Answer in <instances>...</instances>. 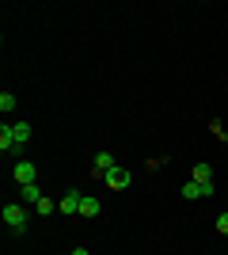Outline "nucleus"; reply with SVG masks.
Masks as SVG:
<instances>
[{
  "label": "nucleus",
  "mask_w": 228,
  "mask_h": 255,
  "mask_svg": "<svg viewBox=\"0 0 228 255\" xmlns=\"http://www.w3.org/2000/svg\"><path fill=\"white\" fill-rule=\"evenodd\" d=\"M69 255H91V252H87V248H73Z\"/></svg>",
  "instance_id": "16"
},
{
  "label": "nucleus",
  "mask_w": 228,
  "mask_h": 255,
  "mask_svg": "<svg viewBox=\"0 0 228 255\" xmlns=\"http://www.w3.org/2000/svg\"><path fill=\"white\" fill-rule=\"evenodd\" d=\"M209 133H213V137H217V141H225V137H228V133H225V126H221L217 118H213V122H209Z\"/></svg>",
  "instance_id": "14"
},
{
  "label": "nucleus",
  "mask_w": 228,
  "mask_h": 255,
  "mask_svg": "<svg viewBox=\"0 0 228 255\" xmlns=\"http://www.w3.org/2000/svg\"><path fill=\"white\" fill-rule=\"evenodd\" d=\"M11 133H15V145H27V141H31V126H27V122H15Z\"/></svg>",
  "instance_id": "11"
},
{
  "label": "nucleus",
  "mask_w": 228,
  "mask_h": 255,
  "mask_svg": "<svg viewBox=\"0 0 228 255\" xmlns=\"http://www.w3.org/2000/svg\"><path fill=\"white\" fill-rule=\"evenodd\" d=\"M80 202H84V194H80V191H69L65 198L57 202V210L65 213V217H73V213H80Z\"/></svg>",
  "instance_id": "4"
},
{
  "label": "nucleus",
  "mask_w": 228,
  "mask_h": 255,
  "mask_svg": "<svg viewBox=\"0 0 228 255\" xmlns=\"http://www.w3.org/2000/svg\"><path fill=\"white\" fill-rule=\"evenodd\" d=\"M11 175H15V183H19V187H31V183L38 179V164H31V160H19Z\"/></svg>",
  "instance_id": "3"
},
{
  "label": "nucleus",
  "mask_w": 228,
  "mask_h": 255,
  "mask_svg": "<svg viewBox=\"0 0 228 255\" xmlns=\"http://www.w3.org/2000/svg\"><path fill=\"white\" fill-rule=\"evenodd\" d=\"M103 183H107L110 191H126L130 187V168H122V164H114V168L103 175Z\"/></svg>",
  "instance_id": "2"
},
{
  "label": "nucleus",
  "mask_w": 228,
  "mask_h": 255,
  "mask_svg": "<svg viewBox=\"0 0 228 255\" xmlns=\"http://www.w3.org/2000/svg\"><path fill=\"white\" fill-rule=\"evenodd\" d=\"M110 168H114V156H110V152H99V156H95V168H91V175L99 179V175H107Z\"/></svg>",
  "instance_id": "6"
},
{
  "label": "nucleus",
  "mask_w": 228,
  "mask_h": 255,
  "mask_svg": "<svg viewBox=\"0 0 228 255\" xmlns=\"http://www.w3.org/2000/svg\"><path fill=\"white\" fill-rule=\"evenodd\" d=\"M95 213H99V198L84 194V202H80V217H95Z\"/></svg>",
  "instance_id": "10"
},
{
  "label": "nucleus",
  "mask_w": 228,
  "mask_h": 255,
  "mask_svg": "<svg viewBox=\"0 0 228 255\" xmlns=\"http://www.w3.org/2000/svg\"><path fill=\"white\" fill-rule=\"evenodd\" d=\"M42 198H46V194L38 191V183H31V187H19V202H23V206H31V210L42 202Z\"/></svg>",
  "instance_id": "5"
},
{
  "label": "nucleus",
  "mask_w": 228,
  "mask_h": 255,
  "mask_svg": "<svg viewBox=\"0 0 228 255\" xmlns=\"http://www.w3.org/2000/svg\"><path fill=\"white\" fill-rule=\"evenodd\" d=\"M54 210H57V206L50 202V198H42V202L34 206V213H38V217H50V213H54Z\"/></svg>",
  "instance_id": "13"
},
{
  "label": "nucleus",
  "mask_w": 228,
  "mask_h": 255,
  "mask_svg": "<svg viewBox=\"0 0 228 255\" xmlns=\"http://www.w3.org/2000/svg\"><path fill=\"white\" fill-rule=\"evenodd\" d=\"M15 107H19V99L11 96V92H0V111H4V115H11Z\"/></svg>",
  "instance_id": "12"
},
{
  "label": "nucleus",
  "mask_w": 228,
  "mask_h": 255,
  "mask_svg": "<svg viewBox=\"0 0 228 255\" xmlns=\"http://www.w3.org/2000/svg\"><path fill=\"white\" fill-rule=\"evenodd\" d=\"M0 149H4V152H11V149H15V133H11V126H8V122L0 126Z\"/></svg>",
  "instance_id": "9"
},
{
  "label": "nucleus",
  "mask_w": 228,
  "mask_h": 255,
  "mask_svg": "<svg viewBox=\"0 0 228 255\" xmlns=\"http://www.w3.org/2000/svg\"><path fill=\"white\" fill-rule=\"evenodd\" d=\"M217 233L228 236V213H221V217H217Z\"/></svg>",
  "instance_id": "15"
},
{
  "label": "nucleus",
  "mask_w": 228,
  "mask_h": 255,
  "mask_svg": "<svg viewBox=\"0 0 228 255\" xmlns=\"http://www.w3.org/2000/svg\"><path fill=\"white\" fill-rule=\"evenodd\" d=\"M190 179L202 183V187H206V183H213V171H209V164H194V168H190Z\"/></svg>",
  "instance_id": "7"
},
{
  "label": "nucleus",
  "mask_w": 228,
  "mask_h": 255,
  "mask_svg": "<svg viewBox=\"0 0 228 255\" xmlns=\"http://www.w3.org/2000/svg\"><path fill=\"white\" fill-rule=\"evenodd\" d=\"M31 206H23V202H8L4 206V225H8L11 233H23V229H27V217H31Z\"/></svg>",
  "instance_id": "1"
},
{
  "label": "nucleus",
  "mask_w": 228,
  "mask_h": 255,
  "mask_svg": "<svg viewBox=\"0 0 228 255\" xmlns=\"http://www.w3.org/2000/svg\"><path fill=\"white\" fill-rule=\"evenodd\" d=\"M183 198H190V202H194V198H206V187H202V183H194V179H186V183H183Z\"/></svg>",
  "instance_id": "8"
},
{
  "label": "nucleus",
  "mask_w": 228,
  "mask_h": 255,
  "mask_svg": "<svg viewBox=\"0 0 228 255\" xmlns=\"http://www.w3.org/2000/svg\"><path fill=\"white\" fill-rule=\"evenodd\" d=\"M225 255H228V252H225Z\"/></svg>",
  "instance_id": "17"
}]
</instances>
